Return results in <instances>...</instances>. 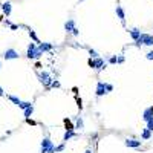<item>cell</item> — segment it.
I'll return each mask as SVG.
<instances>
[{
  "label": "cell",
  "instance_id": "e0dca14e",
  "mask_svg": "<svg viewBox=\"0 0 153 153\" xmlns=\"http://www.w3.org/2000/svg\"><path fill=\"white\" fill-rule=\"evenodd\" d=\"M150 136H152V132L149 129H144L143 130V135H141V138L143 139H150Z\"/></svg>",
  "mask_w": 153,
  "mask_h": 153
},
{
  "label": "cell",
  "instance_id": "30bf717a",
  "mask_svg": "<svg viewBox=\"0 0 153 153\" xmlns=\"http://www.w3.org/2000/svg\"><path fill=\"white\" fill-rule=\"evenodd\" d=\"M74 136H76V133L74 132V130H66V133H64V136H63V141H69L70 138H74Z\"/></svg>",
  "mask_w": 153,
  "mask_h": 153
},
{
  "label": "cell",
  "instance_id": "7a4b0ae2",
  "mask_svg": "<svg viewBox=\"0 0 153 153\" xmlns=\"http://www.w3.org/2000/svg\"><path fill=\"white\" fill-rule=\"evenodd\" d=\"M138 45H144V46H153V35L149 34H141L138 40Z\"/></svg>",
  "mask_w": 153,
  "mask_h": 153
},
{
  "label": "cell",
  "instance_id": "ac0fdd59",
  "mask_svg": "<svg viewBox=\"0 0 153 153\" xmlns=\"http://www.w3.org/2000/svg\"><path fill=\"white\" fill-rule=\"evenodd\" d=\"M9 100L12 101L14 104H17V106L21 104V100H20V98H17V96H14V95H9Z\"/></svg>",
  "mask_w": 153,
  "mask_h": 153
},
{
  "label": "cell",
  "instance_id": "ffe728a7",
  "mask_svg": "<svg viewBox=\"0 0 153 153\" xmlns=\"http://www.w3.org/2000/svg\"><path fill=\"white\" fill-rule=\"evenodd\" d=\"M147 129H149L150 132H153V118H150L149 121H147Z\"/></svg>",
  "mask_w": 153,
  "mask_h": 153
},
{
  "label": "cell",
  "instance_id": "f1b7e54d",
  "mask_svg": "<svg viewBox=\"0 0 153 153\" xmlns=\"http://www.w3.org/2000/svg\"><path fill=\"white\" fill-rule=\"evenodd\" d=\"M26 123L31 124V125H35V121H32V119H29V118H26Z\"/></svg>",
  "mask_w": 153,
  "mask_h": 153
},
{
  "label": "cell",
  "instance_id": "603a6c76",
  "mask_svg": "<svg viewBox=\"0 0 153 153\" xmlns=\"http://www.w3.org/2000/svg\"><path fill=\"white\" fill-rule=\"evenodd\" d=\"M104 86H106V92H112V90H113V86H112V84L104 83Z\"/></svg>",
  "mask_w": 153,
  "mask_h": 153
},
{
  "label": "cell",
  "instance_id": "5b68a950",
  "mask_svg": "<svg viewBox=\"0 0 153 153\" xmlns=\"http://www.w3.org/2000/svg\"><path fill=\"white\" fill-rule=\"evenodd\" d=\"M40 81H41L45 86H49V84H51V81H52L51 74H49V72H41V74H40Z\"/></svg>",
  "mask_w": 153,
  "mask_h": 153
},
{
  "label": "cell",
  "instance_id": "277c9868",
  "mask_svg": "<svg viewBox=\"0 0 153 153\" xmlns=\"http://www.w3.org/2000/svg\"><path fill=\"white\" fill-rule=\"evenodd\" d=\"M54 144H52V141L49 139V138H45L41 141V153H48L49 152V149H51Z\"/></svg>",
  "mask_w": 153,
  "mask_h": 153
},
{
  "label": "cell",
  "instance_id": "8992f818",
  "mask_svg": "<svg viewBox=\"0 0 153 153\" xmlns=\"http://www.w3.org/2000/svg\"><path fill=\"white\" fill-rule=\"evenodd\" d=\"M96 96H103L104 94H107L106 92V86H104V83L103 81H98V84H96Z\"/></svg>",
  "mask_w": 153,
  "mask_h": 153
},
{
  "label": "cell",
  "instance_id": "cb8c5ba5",
  "mask_svg": "<svg viewBox=\"0 0 153 153\" xmlns=\"http://www.w3.org/2000/svg\"><path fill=\"white\" fill-rule=\"evenodd\" d=\"M28 106H31V103H23V101H21V104H20L19 107H21V109H26Z\"/></svg>",
  "mask_w": 153,
  "mask_h": 153
},
{
  "label": "cell",
  "instance_id": "7c38bea8",
  "mask_svg": "<svg viewBox=\"0 0 153 153\" xmlns=\"http://www.w3.org/2000/svg\"><path fill=\"white\" fill-rule=\"evenodd\" d=\"M130 35H132V38H133V40L136 41V40H138V38H139V35H141V31H139L138 28H133L132 31H130Z\"/></svg>",
  "mask_w": 153,
  "mask_h": 153
},
{
  "label": "cell",
  "instance_id": "484cf974",
  "mask_svg": "<svg viewBox=\"0 0 153 153\" xmlns=\"http://www.w3.org/2000/svg\"><path fill=\"white\" fill-rule=\"evenodd\" d=\"M109 63L115 64V63H116V57H110V58H109Z\"/></svg>",
  "mask_w": 153,
  "mask_h": 153
},
{
  "label": "cell",
  "instance_id": "f546056e",
  "mask_svg": "<svg viewBox=\"0 0 153 153\" xmlns=\"http://www.w3.org/2000/svg\"><path fill=\"white\" fill-rule=\"evenodd\" d=\"M124 61V57H116V63H123Z\"/></svg>",
  "mask_w": 153,
  "mask_h": 153
},
{
  "label": "cell",
  "instance_id": "52a82bcc",
  "mask_svg": "<svg viewBox=\"0 0 153 153\" xmlns=\"http://www.w3.org/2000/svg\"><path fill=\"white\" fill-rule=\"evenodd\" d=\"M6 60H12V58H19V52L15 51V49H8L6 52H5V55H3Z\"/></svg>",
  "mask_w": 153,
  "mask_h": 153
},
{
  "label": "cell",
  "instance_id": "836d02e7",
  "mask_svg": "<svg viewBox=\"0 0 153 153\" xmlns=\"http://www.w3.org/2000/svg\"><path fill=\"white\" fill-rule=\"evenodd\" d=\"M84 153H92V152H90V150H86V152H84Z\"/></svg>",
  "mask_w": 153,
  "mask_h": 153
},
{
  "label": "cell",
  "instance_id": "d6a6232c",
  "mask_svg": "<svg viewBox=\"0 0 153 153\" xmlns=\"http://www.w3.org/2000/svg\"><path fill=\"white\" fill-rule=\"evenodd\" d=\"M2 95H3V89L0 87V96H2Z\"/></svg>",
  "mask_w": 153,
  "mask_h": 153
},
{
  "label": "cell",
  "instance_id": "8fae6325",
  "mask_svg": "<svg viewBox=\"0 0 153 153\" xmlns=\"http://www.w3.org/2000/svg\"><path fill=\"white\" fill-rule=\"evenodd\" d=\"M38 49H40L41 52H46V51H51L52 49V45L51 43H41V45L38 46Z\"/></svg>",
  "mask_w": 153,
  "mask_h": 153
},
{
  "label": "cell",
  "instance_id": "83f0119b",
  "mask_svg": "<svg viewBox=\"0 0 153 153\" xmlns=\"http://www.w3.org/2000/svg\"><path fill=\"white\" fill-rule=\"evenodd\" d=\"M147 60H153V51H150L149 54H147Z\"/></svg>",
  "mask_w": 153,
  "mask_h": 153
},
{
  "label": "cell",
  "instance_id": "9a60e30c",
  "mask_svg": "<svg viewBox=\"0 0 153 153\" xmlns=\"http://www.w3.org/2000/svg\"><path fill=\"white\" fill-rule=\"evenodd\" d=\"M2 9H3V12L6 14V15H9V14H11V3H9V2L3 3V5H2Z\"/></svg>",
  "mask_w": 153,
  "mask_h": 153
},
{
  "label": "cell",
  "instance_id": "3957f363",
  "mask_svg": "<svg viewBox=\"0 0 153 153\" xmlns=\"http://www.w3.org/2000/svg\"><path fill=\"white\" fill-rule=\"evenodd\" d=\"M89 66L90 68H94V69H96V70H101L103 68H106V64H104V61H103L101 58H95V60H89Z\"/></svg>",
  "mask_w": 153,
  "mask_h": 153
},
{
  "label": "cell",
  "instance_id": "7402d4cb",
  "mask_svg": "<svg viewBox=\"0 0 153 153\" xmlns=\"http://www.w3.org/2000/svg\"><path fill=\"white\" fill-rule=\"evenodd\" d=\"M89 54H90V57H92V58H96V57H98L96 51H94V49H89Z\"/></svg>",
  "mask_w": 153,
  "mask_h": 153
},
{
  "label": "cell",
  "instance_id": "5bb4252c",
  "mask_svg": "<svg viewBox=\"0 0 153 153\" xmlns=\"http://www.w3.org/2000/svg\"><path fill=\"white\" fill-rule=\"evenodd\" d=\"M116 14H118V17H119V20L124 23V20H125V15H124V11H123V8L121 6H116Z\"/></svg>",
  "mask_w": 153,
  "mask_h": 153
},
{
  "label": "cell",
  "instance_id": "4fadbf2b",
  "mask_svg": "<svg viewBox=\"0 0 153 153\" xmlns=\"http://www.w3.org/2000/svg\"><path fill=\"white\" fill-rule=\"evenodd\" d=\"M75 28V23H74V20H69L66 21V25H64V29H66L68 32H72V29Z\"/></svg>",
  "mask_w": 153,
  "mask_h": 153
},
{
  "label": "cell",
  "instance_id": "1f68e13d",
  "mask_svg": "<svg viewBox=\"0 0 153 153\" xmlns=\"http://www.w3.org/2000/svg\"><path fill=\"white\" fill-rule=\"evenodd\" d=\"M9 26H11V29H12V31H15V29H17V28H19V26H17V25H9Z\"/></svg>",
  "mask_w": 153,
  "mask_h": 153
},
{
  "label": "cell",
  "instance_id": "e575fe53",
  "mask_svg": "<svg viewBox=\"0 0 153 153\" xmlns=\"http://www.w3.org/2000/svg\"><path fill=\"white\" fill-rule=\"evenodd\" d=\"M0 66H2V64H0Z\"/></svg>",
  "mask_w": 153,
  "mask_h": 153
},
{
  "label": "cell",
  "instance_id": "2e32d148",
  "mask_svg": "<svg viewBox=\"0 0 153 153\" xmlns=\"http://www.w3.org/2000/svg\"><path fill=\"white\" fill-rule=\"evenodd\" d=\"M23 112H25V116L26 118H29L31 116V115H32V112H34V106H28V107H26V109H23Z\"/></svg>",
  "mask_w": 153,
  "mask_h": 153
},
{
  "label": "cell",
  "instance_id": "6da1fadb",
  "mask_svg": "<svg viewBox=\"0 0 153 153\" xmlns=\"http://www.w3.org/2000/svg\"><path fill=\"white\" fill-rule=\"evenodd\" d=\"M41 54H43V52H41L38 48H35L34 43H31V45L28 46V54H26V55H28V58H38Z\"/></svg>",
  "mask_w": 153,
  "mask_h": 153
},
{
  "label": "cell",
  "instance_id": "9c48e42d",
  "mask_svg": "<svg viewBox=\"0 0 153 153\" xmlns=\"http://www.w3.org/2000/svg\"><path fill=\"white\" fill-rule=\"evenodd\" d=\"M125 145L136 149V147H139V145H141V141H136V139H133V138H130V139H125Z\"/></svg>",
  "mask_w": 153,
  "mask_h": 153
},
{
  "label": "cell",
  "instance_id": "4316f807",
  "mask_svg": "<svg viewBox=\"0 0 153 153\" xmlns=\"http://www.w3.org/2000/svg\"><path fill=\"white\" fill-rule=\"evenodd\" d=\"M51 86L52 87H60V83L58 81H51Z\"/></svg>",
  "mask_w": 153,
  "mask_h": 153
},
{
  "label": "cell",
  "instance_id": "d4e9b609",
  "mask_svg": "<svg viewBox=\"0 0 153 153\" xmlns=\"http://www.w3.org/2000/svg\"><path fill=\"white\" fill-rule=\"evenodd\" d=\"M63 150H64V144H61V145L55 147V152H63Z\"/></svg>",
  "mask_w": 153,
  "mask_h": 153
},
{
  "label": "cell",
  "instance_id": "d6986e66",
  "mask_svg": "<svg viewBox=\"0 0 153 153\" xmlns=\"http://www.w3.org/2000/svg\"><path fill=\"white\" fill-rule=\"evenodd\" d=\"M83 125H84V124H83V119L78 118V119H76V125H75V129H80V130H81V129H83Z\"/></svg>",
  "mask_w": 153,
  "mask_h": 153
},
{
  "label": "cell",
  "instance_id": "44dd1931",
  "mask_svg": "<svg viewBox=\"0 0 153 153\" xmlns=\"http://www.w3.org/2000/svg\"><path fill=\"white\" fill-rule=\"evenodd\" d=\"M29 35H31V38H32L34 41H38V38H37V35H35L34 31H29Z\"/></svg>",
  "mask_w": 153,
  "mask_h": 153
},
{
  "label": "cell",
  "instance_id": "ba28073f",
  "mask_svg": "<svg viewBox=\"0 0 153 153\" xmlns=\"http://www.w3.org/2000/svg\"><path fill=\"white\" fill-rule=\"evenodd\" d=\"M150 118H153V106L152 107H149V109H145L144 110V113H143V119L147 123Z\"/></svg>",
  "mask_w": 153,
  "mask_h": 153
},
{
  "label": "cell",
  "instance_id": "4dcf8cb0",
  "mask_svg": "<svg viewBox=\"0 0 153 153\" xmlns=\"http://www.w3.org/2000/svg\"><path fill=\"white\" fill-rule=\"evenodd\" d=\"M72 34H74V35H78V29L74 28V29H72Z\"/></svg>",
  "mask_w": 153,
  "mask_h": 153
}]
</instances>
